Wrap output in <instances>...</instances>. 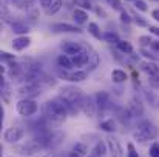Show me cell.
<instances>
[{"instance_id":"6da1fadb","label":"cell","mask_w":159,"mask_h":157,"mask_svg":"<svg viewBox=\"0 0 159 157\" xmlns=\"http://www.w3.org/2000/svg\"><path fill=\"white\" fill-rule=\"evenodd\" d=\"M59 97L65 102L66 108H68V111H70L71 114H77V111L82 109L80 105H82L84 96H82V91H80L79 88L65 86V88L60 89V96H59Z\"/></svg>"},{"instance_id":"7a4b0ae2","label":"cell","mask_w":159,"mask_h":157,"mask_svg":"<svg viewBox=\"0 0 159 157\" xmlns=\"http://www.w3.org/2000/svg\"><path fill=\"white\" fill-rule=\"evenodd\" d=\"M68 108H66V105L65 102L59 97V99H56V100H48L47 103H45V114L48 116V119L50 120H53L56 123H60V122H63L65 120V117L68 116Z\"/></svg>"},{"instance_id":"3957f363","label":"cell","mask_w":159,"mask_h":157,"mask_svg":"<svg viewBox=\"0 0 159 157\" xmlns=\"http://www.w3.org/2000/svg\"><path fill=\"white\" fill-rule=\"evenodd\" d=\"M159 129L150 122H141L138 125V129L134 131V139L138 142H147V140H152L155 137H158Z\"/></svg>"},{"instance_id":"277c9868","label":"cell","mask_w":159,"mask_h":157,"mask_svg":"<svg viewBox=\"0 0 159 157\" xmlns=\"http://www.w3.org/2000/svg\"><path fill=\"white\" fill-rule=\"evenodd\" d=\"M47 145H48L47 137L40 136V137H36V139L28 140V142H26V143L20 148V151H22V154H25V156H33V154L39 153L40 150H43Z\"/></svg>"},{"instance_id":"5b68a950","label":"cell","mask_w":159,"mask_h":157,"mask_svg":"<svg viewBox=\"0 0 159 157\" xmlns=\"http://www.w3.org/2000/svg\"><path fill=\"white\" fill-rule=\"evenodd\" d=\"M17 112L20 116H25V117H30L33 114L37 112V103L31 99H22L19 103H17Z\"/></svg>"},{"instance_id":"8992f818","label":"cell","mask_w":159,"mask_h":157,"mask_svg":"<svg viewBox=\"0 0 159 157\" xmlns=\"http://www.w3.org/2000/svg\"><path fill=\"white\" fill-rule=\"evenodd\" d=\"M82 111L88 116V117H94L96 112H98V103H96V99L91 97V96H85L82 99V105H80Z\"/></svg>"},{"instance_id":"52a82bcc","label":"cell","mask_w":159,"mask_h":157,"mask_svg":"<svg viewBox=\"0 0 159 157\" xmlns=\"http://www.w3.org/2000/svg\"><path fill=\"white\" fill-rule=\"evenodd\" d=\"M23 137V129L20 126H11L5 131V140L8 143H16Z\"/></svg>"},{"instance_id":"ba28073f","label":"cell","mask_w":159,"mask_h":157,"mask_svg":"<svg viewBox=\"0 0 159 157\" xmlns=\"http://www.w3.org/2000/svg\"><path fill=\"white\" fill-rule=\"evenodd\" d=\"M40 93V88H39V83H25V86H22L19 89V94L20 96H26L28 97H34V96H39Z\"/></svg>"},{"instance_id":"9c48e42d","label":"cell","mask_w":159,"mask_h":157,"mask_svg":"<svg viewBox=\"0 0 159 157\" xmlns=\"http://www.w3.org/2000/svg\"><path fill=\"white\" fill-rule=\"evenodd\" d=\"M62 50H63L65 54H68V55H76V54H79V52L85 51V48H84L82 45H79V43H76V42H70V40H66V42L62 43Z\"/></svg>"},{"instance_id":"30bf717a","label":"cell","mask_w":159,"mask_h":157,"mask_svg":"<svg viewBox=\"0 0 159 157\" xmlns=\"http://www.w3.org/2000/svg\"><path fill=\"white\" fill-rule=\"evenodd\" d=\"M127 109H128V112L131 114V116H142L144 114V106L141 103V100L139 99H136V97H133L130 102H128V106H127Z\"/></svg>"},{"instance_id":"8fae6325","label":"cell","mask_w":159,"mask_h":157,"mask_svg":"<svg viewBox=\"0 0 159 157\" xmlns=\"http://www.w3.org/2000/svg\"><path fill=\"white\" fill-rule=\"evenodd\" d=\"M59 72H60L62 77H65L66 80H71V82H82V80H85V79L88 77V74H87L85 71H76V72H73V74H68L66 71L60 69Z\"/></svg>"},{"instance_id":"7c38bea8","label":"cell","mask_w":159,"mask_h":157,"mask_svg":"<svg viewBox=\"0 0 159 157\" xmlns=\"http://www.w3.org/2000/svg\"><path fill=\"white\" fill-rule=\"evenodd\" d=\"M107 140H108V148H110L111 157H122V146L119 140L116 137H108Z\"/></svg>"},{"instance_id":"4fadbf2b","label":"cell","mask_w":159,"mask_h":157,"mask_svg":"<svg viewBox=\"0 0 159 157\" xmlns=\"http://www.w3.org/2000/svg\"><path fill=\"white\" fill-rule=\"evenodd\" d=\"M51 28L56 33H82L80 28H77L74 25H70V23H54Z\"/></svg>"},{"instance_id":"5bb4252c","label":"cell","mask_w":159,"mask_h":157,"mask_svg":"<svg viewBox=\"0 0 159 157\" xmlns=\"http://www.w3.org/2000/svg\"><path fill=\"white\" fill-rule=\"evenodd\" d=\"M73 65H76V66H85V65H88V62H90V55H88V50H85V51L79 52V54H76V55H73Z\"/></svg>"},{"instance_id":"9a60e30c","label":"cell","mask_w":159,"mask_h":157,"mask_svg":"<svg viewBox=\"0 0 159 157\" xmlns=\"http://www.w3.org/2000/svg\"><path fill=\"white\" fill-rule=\"evenodd\" d=\"M73 19L76 20V23L84 25V23H87V22H88V14H87V11H85V9L76 8V9H74V12H73Z\"/></svg>"},{"instance_id":"2e32d148","label":"cell","mask_w":159,"mask_h":157,"mask_svg":"<svg viewBox=\"0 0 159 157\" xmlns=\"http://www.w3.org/2000/svg\"><path fill=\"white\" fill-rule=\"evenodd\" d=\"M30 39L28 37H17V39H14L12 40V48L16 50V51H22V50H25L28 45H30Z\"/></svg>"},{"instance_id":"e0dca14e","label":"cell","mask_w":159,"mask_h":157,"mask_svg":"<svg viewBox=\"0 0 159 157\" xmlns=\"http://www.w3.org/2000/svg\"><path fill=\"white\" fill-rule=\"evenodd\" d=\"M96 103H98V108L102 111V109H105V106L108 105V94H107L105 91H101V93H98L96 94Z\"/></svg>"},{"instance_id":"ac0fdd59","label":"cell","mask_w":159,"mask_h":157,"mask_svg":"<svg viewBox=\"0 0 159 157\" xmlns=\"http://www.w3.org/2000/svg\"><path fill=\"white\" fill-rule=\"evenodd\" d=\"M111 79H113V82H116V83H122V82L127 80V74H125V71H122V69H114V71L111 72Z\"/></svg>"},{"instance_id":"d6986e66","label":"cell","mask_w":159,"mask_h":157,"mask_svg":"<svg viewBox=\"0 0 159 157\" xmlns=\"http://www.w3.org/2000/svg\"><path fill=\"white\" fill-rule=\"evenodd\" d=\"M88 55H90V62H88V68L90 69H94L98 65H99V55L96 54V52L93 51V50H90L88 48Z\"/></svg>"},{"instance_id":"ffe728a7","label":"cell","mask_w":159,"mask_h":157,"mask_svg":"<svg viewBox=\"0 0 159 157\" xmlns=\"http://www.w3.org/2000/svg\"><path fill=\"white\" fill-rule=\"evenodd\" d=\"M62 3H63L62 0H54L53 3H51V5H50V6H48V8L45 9V12H47L48 15H51V14H56V12H57V11H59V9L62 8Z\"/></svg>"},{"instance_id":"44dd1931","label":"cell","mask_w":159,"mask_h":157,"mask_svg":"<svg viewBox=\"0 0 159 157\" xmlns=\"http://www.w3.org/2000/svg\"><path fill=\"white\" fill-rule=\"evenodd\" d=\"M57 63H59V66H60V68L68 69V68H71L73 60H71L70 57H66V55H59V57H57Z\"/></svg>"},{"instance_id":"7402d4cb","label":"cell","mask_w":159,"mask_h":157,"mask_svg":"<svg viewBox=\"0 0 159 157\" xmlns=\"http://www.w3.org/2000/svg\"><path fill=\"white\" fill-rule=\"evenodd\" d=\"M142 69L147 74H150V76H156L159 72V68L156 65H153V63H142Z\"/></svg>"},{"instance_id":"603a6c76","label":"cell","mask_w":159,"mask_h":157,"mask_svg":"<svg viewBox=\"0 0 159 157\" xmlns=\"http://www.w3.org/2000/svg\"><path fill=\"white\" fill-rule=\"evenodd\" d=\"M117 48L122 52H125V54H131V52H133V46H131L128 42H124V40H119V42H117Z\"/></svg>"},{"instance_id":"cb8c5ba5","label":"cell","mask_w":159,"mask_h":157,"mask_svg":"<svg viewBox=\"0 0 159 157\" xmlns=\"http://www.w3.org/2000/svg\"><path fill=\"white\" fill-rule=\"evenodd\" d=\"M12 29H14L16 33H19V34H25V33L30 31L25 23H19V22H12Z\"/></svg>"},{"instance_id":"d4e9b609","label":"cell","mask_w":159,"mask_h":157,"mask_svg":"<svg viewBox=\"0 0 159 157\" xmlns=\"http://www.w3.org/2000/svg\"><path fill=\"white\" fill-rule=\"evenodd\" d=\"M88 31L93 34V37L101 39V29H99V26H98L96 23H90V25H88Z\"/></svg>"},{"instance_id":"484cf974","label":"cell","mask_w":159,"mask_h":157,"mask_svg":"<svg viewBox=\"0 0 159 157\" xmlns=\"http://www.w3.org/2000/svg\"><path fill=\"white\" fill-rule=\"evenodd\" d=\"M94 156H104L105 154V143H102V142H99V143H96V146H94Z\"/></svg>"},{"instance_id":"4316f807","label":"cell","mask_w":159,"mask_h":157,"mask_svg":"<svg viewBox=\"0 0 159 157\" xmlns=\"http://www.w3.org/2000/svg\"><path fill=\"white\" fill-rule=\"evenodd\" d=\"M101 128L104 131H114V122L113 120H105L101 123Z\"/></svg>"},{"instance_id":"83f0119b","label":"cell","mask_w":159,"mask_h":157,"mask_svg":"<svg viewBox=\"0 0 159 157\" xmlns=\"http://www.w3.org/2000/svg\"><path fill=\"white\" fill-rule=\"evenodd\" d=\"M134 6H136L139 11H142V12L148 11V6H147V3H145L144 0H134Z\"/></svg>"},{"instance_id":"f1b7e54d","label":"cell","mask_w":159,"mask_h":157,"mask_svg":"<svg viewBox=\"0 0 159 157\" xmlns=\"http://www.w3.org/2000/svg\"><path fill=\"white\" fill-rule=\"evenodd\" d=\"M104 39H105L107 42H110V43H113V42L117 43V42H119V39H117V36H116L114 33H107L105 36H104Z\"/></svg>"},{"instance_id":"f546056e","label":"cell","mask_w":159,"mask_h":157,"mask_svg":"<svg viewBox=\"0 0 159 157\" xmlns=\"http://www.w3.org/2000/svg\"><path fill=\"white\" fill-rule=\"evenodd\" d=\"M74 151L84 156V154H85V153L88 151V148H87L85 145H82V143H76V145H74Z\"/></svg>"},{"instance_id":"4dcf8cb0","label":"cell","mask_w":159,"mask_h":157,"mask_svg":"<svg viewBox=\"0 0 159 157\" xmlns=\"http://www.w3.org/2000/svg\"><path fill=\"white\" fill-rule=\"evenodd\" d=\"M107 2H108V5H110L113 9H116V11H122V5H120L119 0H107Z\"/></svg>"},{"instance_id":"1f68e13d","label":"cell","mask_w":159,"mask_h":157,"mask_svg":"<svg viewBox=\"0 0 159 157\" xmlns=\"http://www.w3.org/2000/svg\"><path fill=\"white\" fill-rule=\"evenodd\" d=\"M74 3H77L79 6H82L84 9H91V3H90V0H74Z\"/></svg>"},{"instance_id":"d6a6232c","label":"cell","mask_w":159,"mask_h":157,"mask_svg":"<svg viewBox=\"0 0 159 157\" xmlns=\"http://www.w3.org/2000/svg\"><path fill=\"white\" fill-rule=\"evenodd\" d=\"M148 82H150V85L153 86V88H159V76H150V79H148Z\"/></svg>"},{"instance_id":"836d02e7","label":"cell","mask_w":159,"mask_h":157,"mask_svg":"<svg viewBox=\"0 0 159 157\" xmlns=\"http://www.w3.org/2000/svg\"><path fill=\"white\" fill-rule=\"evenodd\" d=\"M139 42H141V45H152L153 40L148 36H142V37H139Z\"/></svg>"},{"instance_id":"e575fe53","label":"cell","mask_w":159,"mask_h":157,"mask_svg":"<svg viewBox=\"0 0 159 157\" xmlns=\"http://www.w3.org/2000/svg\"><path fill=\"white\" fill-rule=\"evenodd\" d=\"M150 153H152V157H159V143H155V145L152 146Z\"/></svg>"},{"instance_id":"d590c367","label":"cell","mask_w":159,"mask_h":157,"mask_svg":"<svg viewBox=\"0 0 159 157\" xmlns=\"http://www.w3.org/2000/svg\"><path fill=\"white\" fill-rule=\"evenodd\" d=\"M120 20L125 22V23H130V22H131V17H130L125 11H122V12H120Z\"/></svg>"},{"instance_id":"8d00e7d4","label":"cell","mask_w":159,"mask_h":157,"mask_svg":"<svg viewBox=\"0 0 159 157\" xmlns=\"http://www.w3.org/2000/svg\"><path fill=\"white\" fill-rule=\"evenodd\" d=\"M134 22H136L138 25H141V26H147V25H148V23H147V20L141 19L139 15H134Z\"/></svg>"},{"instance_id":"74e56055","label":"cell","mask_w":159,"mask_h":157,"mask_svg":"<svg viewBox=\"0 0 159 157\" xmlns=\"http://www.w3.org/2000/svg\"><path fill=\"white\" fill-rule=\"evenodd\" d=\"M128 151H130V153H128V157H139L138 153L134 151V146H133L131 143H128Z\"/></svg>"},{"instance_id":"f35d334b","label":"cell","mask_w":159,"mask_h":157,"mask_svg":"<svg viewBox=\"0 0 159 157\" xmlns=\"http://www.w3.org/2000/svg\"><path fill=\"white\" fill-rule=\"evenodd\" d=\"M53 2H54V0H40V5H42V6L47 9V8H48V6H50Z\"/></svg>"},{"instance_id":"ab89813d","label":"cell","mask_w":159,"mask_h":157,"mask_svg":"<svg viewBox=\"0 0 159 157\" xmlns=\"http://www.w3.org/2000/svg\"><path fill=\"white\" fill-rule=\"evenodd\" d=\"M31 20H33V22H36V20H37V11H36V9H33V11H31Z\"/></svg>"},{"instance_id":"60d3db41","label":"cell","mask_w":159,"mask_h":157,"mask_svg":"<svg viewBox=\"0 0 159 157\" xmlns=\"http://www.w3.org/2000/svg\"><path fill=\"white\" fill-rule=\"evenodd\" d=\"M150 33H153V34L159 36V28H156V26H150Z\"/></svg>"},{"instance_id":"b9f144b4","label":"cell","mask_w":159,"mask_h":157,"mask_svg":"<svg viewBox=\"0 0 159 157\" xmlns=\"http://www.w3.org/2000/svg\"><path fill=\"white\" fill-rule=\"evenodd\" d=\"M150 46H152V48H153V50H156V51H159V42H155V40H153V42H152V45H150Z\"/></svg>"},{"instance_id":"7bdbcfd3","label":"cell","mask_w":159,"mask_h":157,"mask_svg":"<svg viewBox=\"0 0 159 157\" xmlns=\"http://www.w3.org/2000/svg\"><path fill=\"white\" fill-rule=\"evenodd\" d=\"M152 15H153V19H156L159 22V9H155V11L152 12Z\"/></svg>"},{"instance_id":"ee69618b","label":"cell","mask_w":159,"mask_h":157,"mask_svg":"<svg viewBox=\"0 0 159 157\" xmlns=\"http://www.w3.org/2000/svg\"><path fill=\"white\" fill-rule=\"evenodd\" d=\"M68 157H82V154H79V153L73 151V153H68Z\"/></svg>"},{"instance_id":"f6af8a7d","label":"cell","mask_w":159,"mask_h":157,"mask_svg":"<svg viewBox=\"0 0 159 157\" xmlns=\"http://www.w3.org/2000/svg\"><path fill=\"white\" fill-rule=\"evenodd\" d=\"M2 57H3V59H6V60H11V59H12V55H9L8 52H2Z\"/></svg>"},{"instance_id":"bcb514c9","label":"cell","mask_w":159,"mask_h":157,"mask_svg":"<svg viewBox=\"0 0 159 157\" xmlns=\"http://www.w3.org/2000/svg\"><path fill=\"white\" fill-rule=\"evenodd\" d=\"M43 157H57L54 153H50V154H47V156H43Z\"/></svg>"},{"instance_id":"7dc6e473","label":"cell","mask_w":159,"mask_h":157,"mask_svg":"<svg viewBox=\"0 0 159 157\" xmlns=\"http://www.w3.org/2000/svg\"><path fill=\"white\" fill-rule=\"evenodd\" d=\"M91 157H98V156H91Z\"/></svg>"},{"instance_id":"c3c4849f","label":"cell","mask_w":159,"mask_h":157,"mask_svg":"<svg viewBox=\"0 0 159 157\" xmlns=\"http://www.w3.org/2000/svg\"><path fill=\"white\" fill-rule=\"evenodd\" d=\"M156 2H159V0H156Z\"/></svg>"}]
</instances>
